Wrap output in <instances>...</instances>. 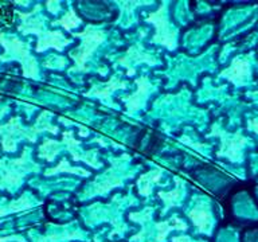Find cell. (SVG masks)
Instances as JSON below:
<instances>
[{"mask_svg":"<svg viewBox=\"0 0 258 242\" xmlns=\"http://www.w3.org/2000/svg\"><path fill=\"white\" fill-rule=\"evenodd\" d=\"M40 6L35 8V11L30 12V14H23V12H18L19 16L22 18V24L19 26V31L23 34H36L38 35V44H36V51L43 52L47 48L52 47L62 51L70 40L59 31H48L46 26H44V19L40 15H38V10Z\"/></svg>","mask_w":258,"mask_h":242,"instance_id":"cell-1","label":"cell"},{"mask_svg":"<svg viewBox=\"0 0 258 242\" xmlns=\"http://www.w3.org/2000/svg\"><path fill=\"white\" fill-rule=\"evenodd\" d=\"M62 147H64L70 152V156L73 157L74 161H85L86 164H89L94 169H100L102 167V161L98 160V151L97 149L82 151L81 141L74 139L73 131H64L62 143L55 140L44 141L39 148V157L46 159L47 161H52Z\"/></svg>","mask_w":258,"mask_h":242,"instance_id":"cell-2","label":"cell"},{"mask_svg":"<svg viewBox=\"0 0 258 242\" xmlns=\"http://www.w3.org/2000/svg\"><path fill=\"white\" fill-rule=\"evenodd\" d=\"M74 36L81 38V44L70 51V56L74 59V66L68 70V73H88L90 68L88 66L89 60L97 48L104 43L106 39V32L100 30L96 26L89 24L82 32H74Z\"/></svg>","mask_w":258,"mask_h":242,"instance_id":"cell-3","label":"cell"},{"mask_svg":"<svg viewBox=\"0 0 258 242\" xmlns=\"http://www.w3.org/2000/svg\"><path fill=\"white\" fill-rule=\"evenodd\" d=\"M207 137H217L221 141V148L217 152V156L221 159H227L231 163L239 164L245 161V148L251 144V140L238 129L234 133L227 132L219 123L211 125V131Z\"/></svg>","mask_w":258,"mask_h":242,"instance_id":"cell-4","label":"cell"},{"mask_svg":"<svg viewBox=\"0 0 258 242\" xmlns=\"http://www.w3.org/2000/svg\"><path fill=\"white\" fill-rule=\"evenodd\" d=\"M50 113L43 112L36 121V124L31 128H24L20 124L19 118H12L7 125L0 127V133H3V149L4 151H15L16 143L19 139H27L30 141H35L36 136L43 131H50L51 133L56 135L58 129L50 125L48 120Z\"/></svg>","mask_w":258,"mask_h":242,"instance_id":"cell-5","label":"cell"},{"mask_svg":"<svg viewBox=\"0 0 258 242\" xmlns=\"http://www.w3.org/2000/svg\"><path fill=\"white\" fill-rule=\"evenodd\" d=\"M0 43L4 47V55L0 56L2 60H18L22 65L23 76L32 80H39V69L36 59L30 54V44L22 42L16 36H8L2 34Z\"/></svg>","mask_w":258,"mask_h":242,"instance_id":"cell-6","label":"cell"},{"mask_svg":"<svg viewBox=\"0 0 258 242\" xmlns=\"http://www.w3.org/2000/svg\"><path fill=\"white\" fill-rule=\"evenodd\" d=\"M147 22L152 23L156 28L152 43L161 44L169 51H173L177 47V30L168 19L167 3H161L157 11L149 12L147 15Z\"/></svg>","mask_w":258,"mask_h":242,"instance_id":"cell-7","label":"cell"},{"mask_svg":"<svg viewBox=\"0 0 258 242\" xmlns=\"http://www.w3.org/2000/svg\"><path fill=\"white\" fill-rule=\"evenodd\" d=\"M30 155V149H24L23 156L19 160L7 161L6 164H0V190H14L18 189L23 180L26 173H28V165H34L27 160Z\"/></svg>","mask_w":258,"mask_h":242,"instance_id":"cell-8","label":"cell"},{"mask_svg":"<svg viewBox=\"0 0 258 242\" xmlns=\"http://www.w3.org/2000/svg\"><path fill=\"white\" fill-rule=\"evenodd\" d=\"M253 54L234 56L231 65L222 70L219 76L230 81L237 88L246 86L253 81Z\"/></svg>","mask_w":258,"mask_h":242,"instance_id":"cell-9","label":"cell"},{"mask_svg":"<svg viewBox=\"0 0 258 242\" xmlns=\"http://www.w3.org/2000/svg\"><path fill=\"white\" fill-rule=\"evenodd\" d=\"M117 65H121L122 68H125L128 72H126V76H133L135 72H136V66L141 64L151 65V66H155V65L160 64V60L156 55H153L152 52L147 51L143 44L136 43L132 47H129L126 51L122 54L121 56L114 59Z\"/></svg>","mask_w":258,"mask_h":242,"instance_id":"cell-10","label":"cell"},{"mask_svg":"<svg viewBox=\"0 0 258 242\" xmlns=\"http://www.w3.org/2000/svg\"><path fill=\"white\" fill-rule=\"evenodd\" d=\"M135 84L137 85V90L131 96L122 97V101L125 102V114L128 116H135V113L145 108L148 96L155 90V86L151 84V81L147 76L139 77Z\"/></svg>","mask_w":258,"mask_h":242,"instance_id":"cell-11","label":"cell"},{"mask_svg":"<svg viewBox=\"0 0 258 242\" xmlns=\"http://www.w3.org/2000/svg\"><path fill=\"white\" fill-rule=\"evenodd\" d=\"M126 82L125 81H121L118 78V76H112L110 80L105 84H101V82H96V81H92V86L89 89V92H86L84 94L85 97H89V98H98V100L102 102L104 105L109 106V108H117L116 105L113 104L112 101V94L118 89H125L126 88Z\"/></svg>","mask_w":258,"mask_h":242,"instance_id":"cell-12","label":"cell"},{"mask_svg":"<svg viewBox=\"0 0 258 242\" xmlns=\"http://www.w3.org/2000/svg\"><path fill=\"white\" fill-rule=\"evenodd\" d=\"M187 217L192 221L198 233L206 234V235L213 233L214 217L211 213V205L205 198H202L197 205H194L192 209L187 211Z\"/></svg>","mask_w":258,"mask_h":242,"instance_id":"cell-13","label":"cell"},{"mask_svg":"<svg viewBox=\"0 0 258 242\" xmlns=\"http://www.w3.org/2000/svg\"><path fill=\"white\" fill-rule=\"evenodd\" d=\"M185 195V183L184 180L181 179H177L176 177V187L172 191L169 193H159V197L163 202H164V210H163V215L165 214V211H168L171 207L173 206H179L183 201V198Z\"/></svg>","mask_w":258,"mask_h":242,"instance_id":"cell-14","label":"cell"},{"mask_svg":"<svg viewBox=\"0 0 258 242\" xmlns=\"http://www.w3.org/2000/svg\"><path fill=\"white\" fill-rule=\"evenodd\" d=\"M161 175H163V172H161V169L159 168L143 173L140 179L137 180L139 193H140L143 197H149V195L153 193V187H155V185H157V182L160 180Z\"/></svg>","mask_w":258,"mask_h":242,"instance_id":"cell-15","label":"cell"},{"mask_svg":"<svg viewBox=\"0 0 258 242\" xmlns=\"http://www.w3.org/2000/svg\"><path fill=\"white\" fill-rule=\"evenodd\" d=\"M117 4L122 8V11H121V18L118 20H121L125 16L126 23H125L124 28H128L129 26L133 24V22H135V19H133V11L136 10V7H139V6L153 4V2H117Z\"/></svg>","mask_w":258,"mask_h":242,"instance_id":"cell-16","label":"cell"},{"mask_svg":"<svg viewBox=\"0 0 258 242\" xmlns=\"http://www.w3.org/2000/svg\"><path fill=\"white\" fill-rule=\"evenodd\" d=\"M52 26H60V27H63L66 31H72L74 28L80 27L81 19L77 16L76 11L70 7V10H69L60 19H58L56 22H52Z\"/></svg>","mask_w":258,"mask_h":242,"instance_id":"cell-17","label":"cell"},{"mask_svg":"<svg viewBox=\"0 0 258 242\" xmlns=\"http://www.w3.org/2000/svg\"><path fill=\"white\" fill-rule=\"evenodd\" d=\"M58 172L77 173V175H81V176H84V177L90 176V172L86 171V169L81 168V167H70V164H69V161L66 160V159H63V160L60 161L55 168L47 169V171H46V175H54V173H58Z\"/></svg>","mask_w":258,"mask_h":242,"instance_id":"cell-18","label":"cell"},{"mask_svg":"<svg viewBox=\"0 0 258 242\" xmlns=\"http://www.w3.org/2000/svg\"><path fill=\"white\" fill-rule=\"evenodd\" d=\"M246 127L247 131L253 132L258 139V116H249L246 118Z\"/></svg>","mask_w":258,"mask_h":242,"instance_id":"cell-19","label":"cell"},{"mask_svg":"<svg viewBox=\"0 0 258 242\" xmlns=\"http://www.w3.org/2000/svg\"><path fill=\"white\" fill-rule=\"evenodd\" d=\"M246 97L249 98V100H251L255 105H258V89L257 90H253V92H249L246 93Z\"/></svg>","mask_w":258,"mask_h":242,"instance_id":"cell-20","label":"cell"},{"mask_svg":"<svg viewBox=\"0 0 258 242\" xmlns=\"http://www.w3.org/2000/svg\"><path fill=\"white\" fill-rule=\"evenodd\" d=\"M47 7H48V10H50V11L55 14V12H58V10H59L60 4L58 3V2H50V3L47 4Z\"/></svg>","mask_w":258,"mask_h":242,"instance_id":"cell-21","label":"cell"},{"mask_svg":"<svg viewBox=\"0 0 258 242\" xmlns=\"http://www.w3.org/2000/svg\"><path fill=\"white\" fill-rule=\"evenodd\" d=\"M7 110H8L7 106H3V108H0V117L3 116L4 113H7Z\"/></svg>","mask_w":258,"mask_h":242,"instance_id":"cell-22","label":"cell"}]
</instances>
